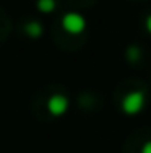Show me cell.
I'll return each mask as SVG.
<instances>
[{"label":"cell","mask_w":151,"mask_h":153,"mask_svg":"<svg viewBox=\"0 0 151 153\" xmlns=\"http://www.w3.org/2000/svg\"><path fill=\"white\" fill-rule=\"evenodd\" d=\"M144 105H146V94L142 93V91H130L124 98H123V102H121V109H123V112L128 116H135L139 114L142 109H144Z\"/></svg>","instance_id":"obj_1"},{"label":"cell","mask_w":151,"mask_h":153,"mask_svg":"<svg viewBox=\"0 0 151 153\" xmlns=\"http://www.w3.org/2000/svg\"><path fill=\"white\" fill-rule=\"evenodd\" d=\"M62 29L68 34H80L85 30V18L78 13H68L62 16Z\"/></svg>","instance_id":"obj_2"},{"label":"cell","mask_w":151,"mask_h":153,"mask_svg":"<svg viewBox=\"0 0 151 153\" xmlns=\"http://www.w3.org/2000/svg\"><path fill=\"white\" fill-rule=\"evenodd\" d=\"M68 107H70V102H68V98H66L64 94H61V93L52 94V96L48 98V102H46V109H48V112H50L52 116H55V117L66 114Z\"/></svg>","instance_id":"obj_3"},{"label":"cell","mask_w":151,"mask_h":153,"mask_svg":"<svg viewBox=\"0 0 151 153\" xmlns=\"http://www.w3.org/2000/svg\"><path fill=\"white\" fill-rule=\"evenodd\" d=\"M25 30H27V34H29L30 38H39V36L43 34V27H41V23H38V22H30V23H27Z\"/></svg>","instance_id":"obj_4"},{"label":"cell","mask_w":151,"mask_h":153,"mask_svg":"<svg viewBox=\"0 0 151 153\" xmlns=\"http://www.w3.org/2000/svg\"><path fill=\"white\" fill-rule=\"evenodd\" d=\"M38 9L41 13H52L55 9V0H38Z\"/></svg>","instance_id":"obj_5"},{"label":"cell","mask_w":151,"mask_h":153,"mask_svg":"<svg viewBox=\"0 0 151 153\" xmlns=\"http://www.w3.org/2000/svg\"><path fill=\"white\" fill-rule=\"evenodd\" d=\"M126 53H128V55H126V57H128V61H132V62L139 61V53H141V52H139V48H137V46H130Z\"/></svg>","instance_id":"obj_6"},{"label":"cell","mask_w":151,"mask_h":153,"mask_svg":"<svg viewBox=\"0 0 151 153\" xmlns=\"http://www.w3.org/2000/svg\"><path fill=\"white\" fill-rule=\"evenodd\" d=\"M141 153H151V141H148V143L141 148Z\"/></svg>","instance_id":"obj_7"},{"label":"cell","mask_w":151,"mask_h":153,"mask_svg":"<svg viewBox=\"0 0 151 153\" xmlns=\"http://www.w3.org/2000/svg\"><path fill=\"white\" fill-rule=\"evenodd\" d=\"M146 29H148V32L151 34V14L146 18Z\"/></svg>","instance_id":"obj_8"}]
</instances>
